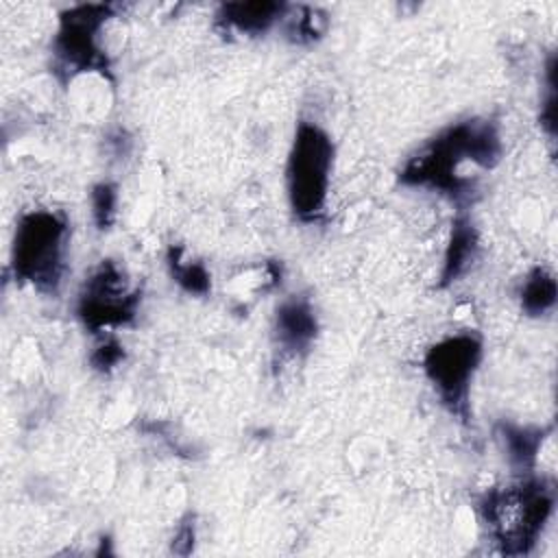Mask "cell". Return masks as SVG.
<instances>
[{
    "instance_id": "cell-13",
    "label": "cell",
    "mask_w": 558,
    "mask_h": 558,
    "mask_svg": "<svg viewBox=\"0 0 558 558\" xmlns=\"http://www.w3.org/2000/svg\"><path fill=\"white\" fill-rule=\"evenodd\" d=\"M172 266V277L187 290V292H205L209 288V275L201 264H181L179 259H170Z\"/></svg>"
},
{
    "instance_id": "cell-8",
    "label": "cell",
    "mask_w": 558,
    "mask_h": 558,
    "mask_svg": "<svg viewBox=\"0 0 558 558\" xmlns=\"http://www.w3.org/2000/svg\"><path fill=\"white\" fill-rule=\"evenodd\" d=\"M275 333L283 349L296 353L307 349L316 336V316L305 299H290L279 305L275 316Z\"/></svg>"
},
{
    "instance_id": "cell-9",
    "label": "cell",
    "mask_w": 558,
    "mask_h": 558,
    "mask_svg": "<svg viewBox=\"0 0 558 558\" xmlns=\"http://www.w3.org/2000/svg\"><path fill=\"white\" fill-rule=\"evenodd\" d=\"M281 2H229L222 4L218 17L242 33H264L286 13Z\"/></svg>"
},
{
    "instance_id": "cell-12",
    "label": "cell",
    "mask_w": 558,
    "mask_h": 558,
    "mask_svg": "<svg viewBox=\"0 0 558 558\" xmlns=\"http://www.w3.org/2000/svg\"><path fill=\"white\" fill-rule=\"evenodd\" d=\"M504 440L508 445V456L512 464L517 466H532L538 442L543 440L538 429H525V427H504Z\"/></svg>"
},
{
    "instance_id": "cell-2",
    "label": "cell",
    "mask_w": 558,
    "mask_h": 558,
    "mask_svg": "<svg viewBox=\"0 0 558 558\" xmlns=\"http://www.w3.org/2000/svg\"><path fill=\"white\" fill-rule=\"evenodd\" d=\"M551 506V488L538 480H523L488 493L482 504V514L504 551L525 554L538 538Z\"/></svg>"
},
{
    "instance_id": "cell-1",
    "label": "cell",
    "mask_w": 558,
    "mask_h": 558,
    "mask_svg": "<svg viewBox=\"0 0 558 558\" xmlns=\"http://www.w3.org/2000/svg\"><path fill=\"white\" fill-rule=\"evenodd\" d=\"M501 146L499 135L488 122H460L434 137L416 157L408 161L401 181L432 185L451 196L466 194L469 181L458 177V166L469 159L484 168L495 166Z\"/></svg>"
},
{
    "instance_id": "cell-3",
    "label": "cell",
    "mask_w": 558,
    "mask_h": 558,
    "mask_svg": "<svg viewBox=\"0 0 558 558\" xmlns=\"http://www.w3.org/2000/svg\"><path fill=\"white\" fill-rule=\"evenodd\" d=\"M68 222L54 211H33L20 220L13 244V270L22 281L54 290L65 253Z\"/></svg>"
},
{
    "instance_id": "cell-14",
    "label": "cell",
    "mask_w": 558,
    "mask_h": 558,
    "mask_svg": "<svg viewBox=\"0 0 558 558\" xmlns=\"http://www.w3.org/2000/svg\"><path fill=\"white\" fill-rule=\"evenodd\" d=\"M113 207H116V192L111 185L102 183L94 190V214L100 227L109 225L113 218Z\"/></svg>"
},
{
    "instance_id": "cell-6",
    "label": "cell",
    "mask_w": 558,
    "mask_h": 558,
    "mask_svg": "<svg viewBox=\"0 0 558 558\" xmlns=\"http://www.w3.org/2000/svg\"><path fill=\"white\" fill-rule=\"evenodd\" d=\"M109 13V4H81L61 15V26L54 39V54L63 68L81 72L105 65V59L96 46V37Z\"/></svg>"
},
{
    "instance_id": "cell-4",
    "label": "cell",
    "mask_w": 558,
    "mask_h": 558,
    "mask_svg": "<svg viewBox=\"0 0 558 558\" xmlns=\"http://www.w3.org/2000/svg\"><path fill=\"white\" fill-rule=\"evenodd\" d=\"M333 146L329 135L316 126L301 122L288 159V192L292 209L303 220H314L323 211Z\"/></svg>"
},
{
    "instance_id": "cell-11",
    "label": "cell",
    "mask_w": 558,
    "mask_h": 558,
    "mask_svg": "<svg viewBox=\"0 0 558 558\" xmlns=\"http://www.w3.org/2000/svg\"><path fill=\"white\" fill-rule=\"evenodd\" d=\"M554 301H556L554 277L543 268L532 270V275L525 279L523 290H521V307L527 314L536 316V314L547 312L554 305Z\"/></svg>"
},
{
    "instance_id": "cell-10",
    "label": "cell",
    "mask_w": 558,
    "mask_h": 558,
    "mask_svg": "<svg viewBox=\"0 0 558 558\" xmlns=\"http://www.w3.org/2000/svg\"><path fill=\"white\" fill-rule=\"evenodd\" d=\"M473 253H475V231L466 220H458L453 227V233H451L447 255H445L442 279L445 281L456 279L466 268Z\"/></svg>"
},
{
    "instance_id": "cell-5",
    "label": "cell",
    "mask_w": 558,
    "mask_h": 558,
    "mask_svg": "<svg viewBox=\"0 0 558 558\" xmlns=\"http://www.w3.org/2000/svg\"><path fill=\"white\" fill-rule=\"evenodd\" d=\"M482 344L471 333H458L434 344L425 355V373L440 399L453 410L462 412L471 375L480 362Z\"/></svg>"
},
{
    "instance_id": "cell-7",
    "label": "cell",
    "mask_w": 558,
    "mask_h": 558,
    "mask_svg": "<svg viewBox=\"0 0 558 558\" xmlns=\"http://www.w3.org/2000/svg\"><path fill=\"white\" fill-rule=\"evenodd\" d=\"M137 292H129L120 272L111 264H102L92 279H87L81 294L78 314L92 329L111 327L133 318Z\"/></svg>"
},
{
    "instance_id": "cell-15",
    "label": "cell",
    "mask_w": 558,
    "mask_h": 558,
    "mask_svg": "<svg viewBox=\"0 0 558 558\" xmlns=\"http://www.w3.org/2000/svg\"><path fill=\"white\" fill-rule=\"evenodd\" d=\"M120 357H122V347L118 342H107L96 349L92 362L96 368H111L120 362Z\"/></svg>"
}]
</instances>
